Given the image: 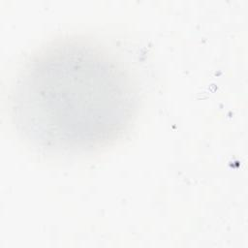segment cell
I'll use <instances>...</instances> for the list:
<instances>
[{"label":"cell","mask_w":248,"mask_h":248,"mask_svg":"<svg viewBox=\"0 0 248 248\" xmlns=\"http://www.w3.org/2000/svg\"><path fill=\"white\" fill-rule=\"evenodd\" d=\"M138 105L136 82L113 52L91 39L67 37L24 65L14 86L12 115L36 147L88 152L122 138Z\"/></svg>","instance_id":"obj_1"}]
</instances>
